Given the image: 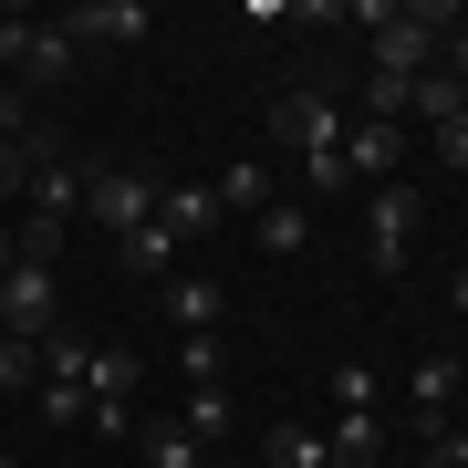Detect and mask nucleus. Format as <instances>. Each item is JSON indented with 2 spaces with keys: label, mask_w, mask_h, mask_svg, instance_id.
I'll return each instance as SVG.
<instances>
[{
  "label": "nucleus",
  "mask_w": 468,
  "mask_h": 468,
  "mask_svg": "<svg viewBox=\"0 0 468 468\" xmlns=\"http://www.w3.org/2000/svg\"><path fill=\"white\" fill-rule=\"evenodd\" d=\"M344 21H365L375 32V63L365 73H396V84H417L437 73V52H448V0H344Z\"/></svg>",
  "instance_id": "obj_1"
},
{
  "label": "nucleus",
  "mask_w": 468,
  "mask_h": 468,
  "mask_svg": "<svg viewBox=\"0 0 468 468\" xmlns=\"http://www.w3.org/2000/svg\"><path fill=\"white\" fill-rule=\"evenodd\" d=\"M271 146L302 167L313 198H344V104L323 94V84H292L282 104H271Z\"/></svg>",
  "instance_id": "obj_2"
},
{
  "label": "nucleus",
  "mask_w": 468,
  "mask_h": 468,
  "mask_svg": "<svg viewBox=\"0 0 468 468\" xmlns=\"http://www.w3.org/2000/svg\"><path fill=\"white\" fill-rule=\"evenodd\" d=\"M417 239H427V198H417V187H365V261L375 271H406V261H417Z\"/></svg>",
  "instance_id": "obj_3"
},
{
  "label": "nucleus",
  "mask_w": 468,
  "mask_h": 468,
  "mask_svg": "<svg viewBox=\"0 0 468 468\" xmlns=\"http://www.w3.org/2000/svg\"><path fill=\"white\" fill-rule=\"evenodd\" d=\"M156 198H167V187L135 177V167H84V218H94L104 239H135V229L156 218Z\"/></svg>",
  "instance_id": "obj_4"
},
{
  "label": "nucleus",
  "mask_w": 468,
  "mask_h": 468,
  "mask_svg": "<svg viewBox=\"0 0 468 468\" xmlns=\"http://www.w3.org/2000/svg\"><path fill=\"white\" fill-rule=\"evenodd\" d=\"M0 334H21V344L63 334V282H52V261H11V282H0Z\"/></svg>",
  "instance_id": "obj_5"
},
{
  "label": "nucleus",
  "mask_w": 468,
  "mask_h": 468,
  "mask_svg": "<svg viewBox=\"0 0 468 468\" xmlns=\"http://www.w3.org/2000/svg\"><path fill=\"white\" fill-rule=\"evenodd\" d=\"M458 375H468L458 354H417V365H406V396H396V417L417 427V448H427L437 427H458V417H448V406H458Z\"/></svg>",
  "instance_id": "obj_6"
},
{
  "label": "nucleus",
  "mask_w": 468,
  "mask_h": 468,
  "mask_svg": "<svg viewBox=\"0 0 468 468\" xmlns=\"http://www.w3.org/2000/svg\"><path fill=\"white\" fill-rule=\"evenodd\" d=\"M73 63H84V42H73L63 21H32V11H21V52H11V84H21V94H52V84H73Z\"/></svg>",
  "instance_id": "obj_7"
},
{
  "label": "nucleus",
  "mask_w": 468,
  "mask_h": 468,
  "mask_svg": "<svg viewBox=\"0 0 468 468\" xmlns=\"http://www.w3.org/2000/svg\"><path fill=\"white\" fill-rule=\"evenodd\" d=\"M396 156H406V125H375V115L344 125V187H396Z\"/></svg>",
  "instance_id": "obj_8"
},
{
  "label": "nucleus",
  "mask_w": 468,
  "mask_h": 468,
  "mask_svg": "<svg viewBox=\"0 0 468 468\" xmlns=\"http://www.w3.org/2000/svg\"><path fill=\"white\" fill-rule=\"evenodd\" d=\"M63 32L84 42V52H125V42H146L156 21H146V0H84V11L63 21Z\"/></svg>",
  "instance_id": "obj_9"
},
{
  "label": "nucleus",
  "mask_w": 468,
  "mask_h": 468,
  "mask_svg": "<svg viewBox=\"0 0 468 468\" xmlns=\"http://www.w3.org/2000/svg\"><path fill=\"white\" fill-rule=\"evenodd\" d=\"M208 187H218V208H229V218H261L271 198H282V177H271V156H229V167H218Z\"/></svg>",
  "instance_id": "obj_10"
},
{
  "label": "nucleus",
  "mask_w": 468,
  "mask_h": 468,
  "mask_svg": "<svg viewBox=\"0 0 468 468\" xmlns=\"http://www.w3.org/2000/svg\"><path fill=\"white\" fill-rule=\"evenodd\" d=\"M218 218H229V208H218V187H208V177H198V187H167V198H156V229H167L177 250H187V239H208Z\"/></svg>",
  "instance_id": "obj_11"
},
{
  "label": "nucleus",
  "mask_w": 468,
  "mask_h": 468,
  "mask_svg": "<svg viewBox=\"0 0 468 468\" xmlns=\"http://www.w3.org/2000/svg\"><path fill=\"white\" fill-rule=\"evenodd\" d=\"M323 448H334V468H375L385 458V406H344V427Z\"/></svg>",
  "instance_id": "obj_12"
},
{
  "label": "nucleus",
  "mask_w": 468,
  "mask_h": 468,
  "mask_svg": "<svg viewBox=\"0 0 468 468\" xmlns=\"http://www.w3.org/2000/svg\"><path fill=\"white\" fill-rule=\"evenodd\" d=\"M135 375H146V365H135L125 344H94V365H84V406H135Z\"/></svg>",
  "instance_id": "obj_13"
},
{
  "label": "nucleus",
  "mask_w": 468,
  "mask_h": 468,
  "mask_svg": "<svg viewBox=\"0 0 468 468\" xmlns=\"http://www.w3.org/2000/svg\"><path fill=\"white\" fill-rule=\"evenodd\" d=\"M250 229H261V250H271V261H302V250H313V208H302V198H271Z\"/></svg>",
  "instance_id": "obj_14"
},
{
  "label": "nucleus",
  "mask_w": 468,
  "mask_h": 468,
  "mask_svg": "<svg viewBox=\"0 0 468 468\" xmlns=\"http://www.w3.org/2000/svg\"><path fill=\"white\" fill-rule=\"evenodd\" d=\"M261 468H334V448H323V427H302V417H282L261 437Z\"/></svg>",
  "instance_id": "obj_15"
},
{
  "label": "nucleus",
  "mask_w": 468,
  "mask_h": 468,
  "mask_svg": "<svg viewBox=\"0 0 468 468\" xmlns=\"http://www.w3.org/2000/svg\"><path fill=\"white\" fill-rule=\"evenodd\" d=\"M177 427L198 437V448H218V437L239 427V417H229V385H187V406H177Z\"/></svg>",
  "instance_id": "obj_16"
},
{
  "label": "nucleus",
  "mask_w": 468,
  "mask_h": 468,
  "mask_svg": "<svg viewBox=\"0 0 468 468\" xmlns=\"http://www.w3.org/2000/svg\"><path fill=\"white\" fill-rule=\"evenodd\" d=\"M406 115H427V125H448V115H468V84H458L448 63H437V73H417V84H406Z\"/></svg>",
  "instance_id": "obj_17"
},
{
  "label": "nucleus",
  "mask_w": 468,
  "mask_h": 468,
  "mask_svg": "<svg viewBox=\"0 0 468 468\" xmlns=\"http://www.w3.org/2000/svg\"><path fill=\"white\" fill-rule=\"evenodd\" d=\"M135 448H146V468H198V458H208L177 417H146V427H135Z\"/></svg>",
  "instance_id": "obj_18"
},
{
  "label": "nucleus",
  "mask_w": 468,
  "mask_h": 468,
  "mask_svg": "<svg viewBox=\"0 0 468 468\" xmlns=\"http://www.w3.org/2000/svg\"><path fill=\"white\" fill-rule=\"evenodd\" d=\"M32 406H42V427H52V437H73V427H84V375H42V385H32Z\"/></svg>",
  "instance_id": "obj_19"
},
{
  "label": "nucleus",
  "mask_w": 468,
  "mask_h": 468,
  "mask_svg": "<svg viewBox=\"0 0 468 468\" xmlns=\"http://www.w3.org/2000/svg\"><path fill=\"white\" fill-rule=\"evenodd\" d=\"M167 313H177V334H218V282H167Z\"/></svg>",
  "instance_id": "obj_20"
},
{
  "label": "nucleus",
  "mask_w": 468,
  "mask_h": 468,
  "mask_svg": "<svg viewBox=\"0 0 468 468\" xmlns=\"http://www.w3.org/2000/svg\"><path fill=\"white\" fill-rule=\"evenodd\" d=\"M115 261L135 271V282H156V271L177 261V239H167V229H156V218H146V229H135V239H115Z\"/></svg>",
  "instance_id": "obj_21"
},
{
  "label": "nucleus",
  "mask_w": 468,
  "mask_h": 468,
  "mask_svg": "<svg viewBox=\"0 0 468 468\" xmlns=\"http://www.w3.org/2000/svg\"><path fill=\"white\" fill-rule=\"evenodd\" d=\"M177 375H187V385H229V354H218V334H177Z\"/></svg>",
  "instance_id": "obj_22"
},
{
  "label": "nucleus",
  "mask_w": 468,
  "mask_h": 468,
  "mask_svg": "<svg viewBox=\"0 0 468 468\" xmlns=\"http://www.w3.org/2000/svg\"><path fill=\"white\" fill-rule=\"evenodd\" d=\"M32 385H42V344L0 334V396H32Z\"/></svg>",
  "instance_id": "obj_23"
},
{
  "label": "nucleus",
  "mask_w": 468,
  "mask_h": 468,
  "mask_svg": "<svg viewBox=\"0 0 468 468\" xmlns=\"http://www.w3.org/2000/svg\"><path fill=\"white\" fill-rule=\"evenodd\" d=\"M334 396L344 406H385V385H375V365H334Z\"/></svg>",
  "instance_id": "obj_24"
},
{
  "label": "nucleus",
  "mask_w": 468,
  "mask_h": 468,
  "mask_svg": "<svg viewBox=\"0 0 468 468\" xmlns=\"http://www.w3.org/2000/svg\"><path fill=\"white\" fill-rule=\"evenodd\" d=\"M21 187H32V156H21V135H0V208H11Z\"/></svg>",
  "instance_id": "obj_25"
},
{
  "label": "nucleus",
  "mask_w": 468,
  "mask_h": 468,
  "mask_svg": "<svg viewBox=\"0 0 468 468\" xmlns=\"http://www.w3.org/2000/svg\"><path fill=\"white\" fill-rule=\"evenodd\" d=\"M146 417H135V406H84V437H135Z\"/></svg>",
  "instance_id": "obj_26"
},
{
  "label": "nucleus",
  "mask_w": 468,
  "mask_h": 468,
  "mask_svg": "<svg viewBox=\"0 0 468 468\" xmlns=\"http://www.w3.org/2000/svg\"><path fill=\"white\" fill-rule=\"evenodd\" d=\"M427 468H468V427H437L427 437Z\"/></svg>",
  "instance_id": "obj_27"
},
{
  "label": "nucleus",
  "mask_w": 468,
  "mask_h": 468,
  "mask_svg": "<svg viewBox=\"0 0 468 468\" xmlns=\"http://www.w3.org/2000/svg\"><path fill=\"white\" fill-rule=\"evenodd\" d=\"M437 156H448V167L468 177V115H448V125H437Z\"/></svg>",
  "instance_id": "obj_28"
},
{
  "label": "nucleus",
  "mask_w": 468,
  "mask_h": 468,
  "mask_svg": "<svg viewBox=\"0 0 468 468\" xmlns=\"http://www.w3.org/2000/svg\"><path fill=\"white\" fill-rule=\"evenodd\" d=\"M437 63H448V73H458V84H468V11L448 21V52H437Z\"/></svg>",
  "instance_id": "obj_29"
},
{
  "label": "nucleus",
  "mask_w": 468,
  "mask_h": 468,
  "mask_svg": "<svg viewBox=\"0 0 468 468\" xmlns=\"http://www.w3.org/2000/svg\"><path fill=\"white\" fill-rule=\"evenodd\" d=\"M448 302H458V365H468V271L448 282Z\"/></svg>",
  "instance_id": "obj_30"
},
{
  "label": "nucleus",
  "mask_w": 468,
  "mask_h": 468,
  "mask_svg": "<svg viewBox=\"0 0 468 468\" xmlns=\"http://www.w3.org/2000/svg\"><path fill=\"white\" fill-rule=\"evenodd\" d=\"M11 261H21V229H11V218H0V282H11Z\"/></svg>",
  "instance_id": "obj_31"
},
{
  "label": "nucleus",
  "mask_w": 468,
  "mask_h": 468,
  "mask_svg": "<svg viewBox=\"0 0 468 468\" xmlns=\"http://www.w3.org/2000/svg\"><path fill=\"white\" fill-rule=\"evenodd\" d=\"M0 468H21V458H0Z\"/></svg>",
  "instance_id": "obj_32"
}]
</instances>
